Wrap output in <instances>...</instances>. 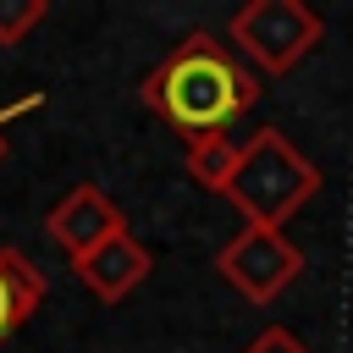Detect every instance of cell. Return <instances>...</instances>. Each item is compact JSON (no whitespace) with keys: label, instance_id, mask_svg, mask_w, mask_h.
Wrapping results in <instances>:
<instances>
[{"label":"cell","instance_id":"cell-1","mask_svg":"<svg viewBox=\"0 0 353 353\" xmlns=\"http://www.w3.org/2000/svg\"><path fill=\"white\" fill-rule=\"evenodd\" d=\"M138 99L188 138H204V132H226L243 110L259 105V77L243 72L237 50L221 44L215 33L193 28L176 39V50L138 83Z\"/></svg>","mask_w":353,"mask_h":353},{"label":"cell","instance_id":"cell-2","mask_svg":"<svg viewBox=\"0 0 353 353\" xmlns=\"http://www.w3.org/2000/svg\"><path fill=\"white\" fill-rule=\"evenodd\" d=\"M314 193H320L314 160H309L281 127H259V132L243 143V160H237V171H232V182H226L221 199L237 204L243 226H270V232H281Z\"/></svg>","mask_w":353,"mask_h":353},{"label":"cell","instance_id":"cell-3","mask_svg":"<svg viewBox=\"0 0 353 353\" xmlns=\"http://www.w3.org/2000/svg\"><path fill=\"white\" fill-rule=\"evenodd\" d=\"M325 22L303 6V0H248L232 11L226 39L265 72V77H287L314 44H320Z\"/></svg>","mask_w":353,"mask_h":353},{"label":"cell","instance_id":"cell-4","mask_svg":"<svg viewBox=\"0 0 353 353\" xmlns=\"http://www.w3.org/2000/svg\"><path fill=\"white\" fill-rule=\"evenodd\" d=\"M215 276L226 287H237L248 303H276L298 276H303V248L287 243V232L270 226H243L232 243H221L215 254Z\"/></svg>","mask_w":353,"mask_h":353},{"label":"cell","instance_id":"cell-5","mask_svg":"<svg viewBox=\"0 0 353 353\" xmlns=\"http://www.w3.org/2000/svg\"><path fill=\"white\" fill-rule=\"evenodd\" d=\"M44 232L66 248V259H83V254L99 248L105 237L127 232V215L116 210V199H110L99 182H77V188H66V193L50 204Z\"/></svg>","mask_w":353,"mask_h":353},{"label":"cell","instance_id":"cell-6","mask_svg":"<svg viewBox=\"0 0 353 353\" xmlns=\"http://www.w3.org/2000/svg\"><path fill=\"white\" fill-rule=\"evenodd\" d=\"M149 270H154V254L132 237V232H116V237H105L99 248H88L83 259H72V276L88 287V298H99V303H121V298H132L143 281H149Z\"/></svg>","mask_w":353,"mask_h":353},{"label":"cell","instance_id":"cell-7","mask_svg":"<svg viewBox=\"0 0 353 353\" xmlns=\"http://www.w3.org/2000/svg\"><path fill=\"white\" fill-rule=\"evenodd\" d=\"M44 292H50L44 270H39L22 248L0 243V347H6V342L44 309Z\"/></svg>","mask_w":353,"mask_h":353},{"label":"cell","instance_id":"cell-8","mask_svg":"<svg viewBox=\"0 0 353 353\" xmlns=\"http://www.w3.org/2000/svg\"><path fill=\"white\" fill-rule=\"evenodd\" d=\"M237 160H243V143H237L232 132H204V138H188V149H182V171H188L204 193H226Z\"/></svg>","mask_w":353,"mask_h":353},{"label":"cell","instance_id":"cell-9","mask_svg":"<svg viewBox=\"0 0 353 353\" xmlns=\"http://www.w3.org/2000/svg\"><path fill=\"white\" fill-rule=\"evenodd\" d=\"M44 17H50V0H0V50H17Z\"/></svg>","mask_w":353,"mask_h":353},{"label":"cell","instance_id":"cell-10","mask_svg":"<svg viewBox=\"0 0 353 353\" xmlns=\"http://www.w3.org/2000/svg\"><path fill=\"white\" fill-rule=\"evenodd\" d=\"M243 353H309V347H303V342H298L287 325H265V331H259V336H254Z\"/></svg>","mask_w":353,"mask_h":353},{"label":"cell","instance_id":"cell-11","mask_svg":"<svg viewBox=\"0 0 353 353\" xmlns=\"http://www.w3.org/2000/svg\"><path fill=\"white\" fill-rule=\"evenodd\" d=\"M39 105H44V94H28V99H17V105H0V160H6V149H11V143H6V127H11L17 116L39 110Z\"/></svg>","mask_w":353,"mask_h":353}]
</instances>
